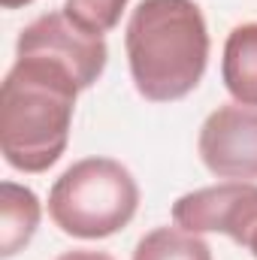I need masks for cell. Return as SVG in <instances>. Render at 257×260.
<instances>
[{"instance_id": "obj_1", "label": "cell", "mask_w": 257, "mask_h": 260, "mask_svg": "<svg viewBox=\"0 0 257 260\" xmlns=\"http://www.w3.org/2000/svg\"><path fill=\"white\" fill-rule=\"evenodd\" d=\"M79 82L46 58H15L0 85V151L18 173L52 170L70 142Z\"/></svg>"}, {"instance_id": "obj_2", "label": "cell", "mask_w": 257, "mask_h": 260, "mask_svg": "<svg viewBox=\"0 0 257 260\" xmlns=\"http://www.w3.org/2000/svg\"><path fill=\"white\" fill-rule=\"evenodd\" d=\"M209 27L194 0H139L127 18L124 49L133 88L148 103H176L203 82Z\"/></svg>"}, {"instance_id": "obj_3", "label": "cell", "mask_w": 257, "mask_h": 260, "mask_svg": "<svg viewBox=\"0 0 257 260\" xmlns=\"http://www.w3.org/2000/svg\"><path fill=\"white\" fill-rule=\"evenodd\" d=\"M139 185L115 157H82L55 179L49 218L73 239L115 236L136 218Z\"/></svg>"}, {"instance_id": "obj_4", "label": "cell", "mask_w": 257, "mask_h": 260, "mask_svg": "<svg viewBox=\"0 0 257 260\" xmlns=\"http://www.w3.org/2000/svg\"><path fill=\"white\" fill-rule=\"evenodd\" d=\"M15 58H46L52 64L64 67L67 73L79 82L82 91L97 85L109 61L106 37H94L73 24L64 9L46 12L34 18L15 43Z\"/></svg>"}, {"instance_id": "obj_5", "label": "cell", "mask_w": 257, "mask_h": 260, "mask_svg": "<svg viewBox=\"0 0 257 260\" xmlns=\"http://www.w3.org/2000/svg\"><path fill=\"white\" fill-rule=\"evenodd\" d=\"M197 151L203 167L227 182L257 179V106L224 103L206 115Z\"/></svg>"}, {"instance_id": "obj_6", "label": "cell", "mask_w": 257, "mask_h": 260, "mask_svg": "<svg viewBox=\"0 0 257 260\" xmlns=\"http://www.w3.org/2000/svg\"><path fill=\"white\" fill-rule=\"evenodd\" d=\"M257 215V182H221L173 203V224L188 233H224L236 245Z\"/></svg>"}, {"instance_id": "obj_7", "label": "cell", "mask_w": 257, "mask_h": 260, "mask_svg": "<svg viewBox=\"0 0 257 260\" xmlns=\"http://www.w3.org/2000/svg\"><path fill=\"white\" fill-rule=\"evenodd\" d=\"M43 218L40 197L18 182L0 185V257L9 260L30 245Z\"/></svg>"}, {"instance_id": "obj_8", "label": "cell", "mask_w": 257, "mask_h": 260, "mask_svg": "<svg viewBox=\"0 0 257 260\" xmlns=\"http://www.w3.org/2000/svg\"><path fill=\"white\" fill-rule=\"evenodd\" d=\"M221 82L233 97V103L257 106V21L236 24L227 34L221 58Z\"/></svg>"}, {"instance_id": "obj_9", "label": "cell", "mask_w": 257, "mask_h": 260, "mask_svg": "<svg viewBox=\"0 0 257 260\" xmlns=\"http://www.w3.org/2000/svg\"><path fill=\"white\" fill-rule=\"evenodd\" d=\"M133 260H212V248L200 233L173 224L145 233L133 248Z\"/></svg>"}, {"instance_id": "obj_10", "label": "cell", "mask_w": 257, "mask_h": 260, "mask_svg": "<svg viewBox=\"0 0 257 260\" xmlns=\"http://www.w3.org/2000/svg\"><path fill=\"white\" fill-rule=\"evenodd\" d=\"M127 3L130 0H64L61 9L82 30H88L94 37H106L109 30L118 27Z\"/></svg>"}, {"instance_id": "obj_11", "label": "cell", "mask_w": 257, "mask_h": 260, "mask_svg": "<svg viewBox=\"0 0 257 260\" xmlns=\"http://www.w3.org/2000/svg\"><path fill=\"white\" fill-rule=\"evenodd\" d=\"M55 260H115V257L106 254V251H94V248H73V251L58 254Z\"/></svg>"}, {"instance_id": "obj_12", "label": "cell", "mask_w": 257, "mask_h": 260, "mask_svg": "<svg viewBox=\"0 0 257 260\" xmlns=\"http://www.w3.org/2000/svg\"><path fill=\"white\" fill-rule=\"evenodd\" d=\"M242 248H248L251 251V257L257 260V215H254V221L245 227V233H242V242H239Z\"/></svg>"}, {"instance_id": "obj_13", "label": "cell", "mask_w": 257, "mask_h": 260, "mask_svg": "<svg viewBox=\"0 0 257 260\" xmlns=\"http://www.w3.org/2000/svg\"><path fill=\"white\" fill-rule=\"evenodd\" d=\"M34 0H0L3 9H21V6H30Z\"/></svg>"}]
</instances>
